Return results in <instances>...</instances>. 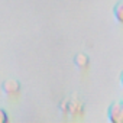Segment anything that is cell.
<instances>
[{
    "label": "cell",
    "mask_w": 123,
    "mask_h": 123,
    "mask_svg": "<svg viewBox=\"0 0 123 123\" xmlns=\"http://www.w3.org/2000/svg\"><path fill=\"white\" fill-rule=\"evenodd\" d=\"M3 90L7 96L13 97V96H18L20 93V84L16 80H6L3 83Z\"/></svg>",
    "instance_id": "cell-1"
},
{
    "label": "cell",
    "mask_w": 123,
    "mask_h": 123,
    "mask_svg": "<svg viewBox=\"0 0 123 123\" xmlns=\"http://www.w3.org/2000/svg\"><path fill=\"white\" fill-rule=\"evenodd\" d=\"M68 107L65 109L67 113H71V114H83V110H84V106H83V101H80L78 98L77 100H70L67 101Z\"/></svg>",
    "instance_id": "cell-2"
},
{
    "label": "cell",
    "mask_w": 123,
    "mask_h": 123,
    "mask_svg": "<svg viewBox=\"0 0 123 123\" xmlns=\"http://www.w3.org/2000/svg\"><path fill=\"white\" fill-rule=\"evenodd\" d=\"M74 65L78 70H87L90 65V58L86 54H77L74 56Z\"/></svg>",
    "instance_id": "cell-3"
},
{
    "label": "cell",
    "mask_w": 123,
    "mask_h": 123,
    "mask_svg": "<svg viewBox=\"0 0 123 123\" xmlns=\"http://www.w3.org/2000/svg\"><path fill=\"white\" fill-rule=\"evenodd\" d=\"M113 16L114 19L123 25V0H120V2H117L113 7Z\"/></svg>",
    "instance_id": "cell-4"
},
{
    "label": "cell",
    "mask_w": 123,
    "mask_h": 123,
    "mask_svg": "<svg viewBox=\"0 0 123 123\" xmlns=\"http://www.w3.org/2000/svg\"><path fill=\"white\" fill-rule=\"evenodd\" d=\"M9 122V116L6 113V110L0 109V123H7Z\"/></svg>",
    "instance_id": "cell-5"
},
{
    "label": "cell",
    "mask_w": 123,
    "mask_h": 123,
    "mask_svg": "<svg viewBox=\"0 0 123 123\" xmlns=\"http://www.w3.org/2000/svg\"><path fill=\"white\" fill-rule=\"evenodd\" d=\"M120 86L123 87V71H122V74H120Z\"/></svg>",
    "instance_id": "cell-6"
},
{
    "label": "cell",
    "mask_w": 123,
    "mask_h": 123,
    "mask_svg": "<svg viewBox=\"0 0 123 123\" xmlns=\"http://www.w3.org/2000/svg\"><path fill=\"white\" fill-rule=\"evenodd\" d=\"M120 106H122V114H123V100L120 101Z\"/></svg>",
    "instance_id": "cell-7"
}]
</instances>
